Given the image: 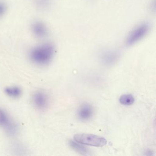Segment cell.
<instances>
[{"instance_id": "6da1fadb", "label": "cell", "mask_w": 156, "mask_h": 156, "mask_svg": "<svg viewBox=\"0 0 156 156\" xmlns=\"http://www.w3.org/2000/svg\"><path fill=\"white\" fill-rule=\"evenodd\" d=\"M55 53V47L52 43H44L32 47L28 55L33 63L38 66H44L51 62Z\"/></svg>"}, {"instance_id": "7a4b0ae2", "label": "cell", "mask_w": 156, "mask_h": 156, "mask_svg": "<svg viewBox=\"0 0 156 156\" xmlns=\"http://www.w3.org/2000/svg\"><path fill=\"white\" fill-rule=\"evenodd\" d=\"M151 25L148 23H143L132 30L126 39V46H131L141 41L148 34Z\"/></svg>"}, {"instance_id": "3957f363", "label": "cell", "mask_w": 156, "mask_h": 156, "mask_svg": "<svg viewBox=\"0 0 156 156\" xmlns=\"http://www.w3.org/2000/svg\"><path fill=\"white\" fill-rule=\"evenodd\" d=\"M74 139L80 144L96 147H104L107 143L106 139L103 137L86 133L76 134Z\"/></svg>"}, {"instance_id": "277c9868", "label": "cell", "mask_w": 156, "mask_h": 156, "mask_svg": "<svg viewBox=\"0 0 156 156\" xmlns=\"http://www.w3.org/2000/svg\"><path fill=\"white\" fill-rule=\"evenodd\" d=\"M0 128L9 136H13L19 132V126L12 120L6 111L0 108Z\"/></svg>"}, {"instance_id": "5b68a950", "label": "cell", "mask_w": 156, "mask_h": 156, "mask_svg": "<svg viewBox=\"0 0 156 156\" xmlns=\"http://www.w3.org/2000/svg\"><path fill=\"white\" fill-rule=\"evenodd\" d=\"M31 100L34 107L39 111H43L46 110L50 104L49 96L45 92L43 91L34 92L32 96Z\"/></svg>"}, {"instance_id": "8992f818", "label": "cell", "mask_w": 156, "mask_h": 156, "mask_svg": "<svg viewBox=\"0 0 156 156\" xmlns=\"http://www.w3.org/2000/svg\"><path fill=\"white\" fill-rule=\"evenodd\" d=\"M31 30L34 36L40 39L46 38L49 34V30L46 24L41 21L35 20L31 25Z\"/></svg>"}, {"instance_id": "52a82bcc", "label": "cell", "mask_w": 156, "mask_h": 156, "mask_svg": "<svg viewBox=\"0 0 156 156\" xmlns=\"http://www.w3.org/2000/svg\"><path fill=\"white\" fill-rule=\"evenodd\" d=\"M120 53L119 51L115 50L104 51L100 55V60L103 64L110 66L115 64L119 60Z\"/></svg>"}, {"instance_id": "ba28073f", "label": "cell", "mask_w": 156, "mask_h": 156, "mask_svg": "<svg viewBox=\"0 0 156 156\" xmlns=\"http://www.w3.org/2000/svg\"><path fill=\"white\" fill-rule=\"evenodd\" d=\"M94 115V109L92 106L89 104L82 105L78 109L77 115L81 120L87 121L89 120Z\"/></svg>"}, {"instance_id": "9c48e42d", "label": "cell", "mask_w": 156, "mask_h": 156, "mask_svg": "<svg viewBox=\"0 0 156 156\" xmlns=\"http://www.w3.org/2000/svg\"><path fill=\"white\" fill-rule=\"evenodd\" d=\"M4 91L6 95L12 98H20L22 94V90L18 86L9 87L5 88Z\"/></svg>"}, {"instance_id": "30bf717a", "label": "cell", "mask_w": 156, "mask_h": 156, "mask_svg": "<svg viewBox=\"0 0 156 156\" xmlns=\"http://www.w3.org/2000/svg\"><path fill=\"white\" fill-rule=\"evenodd\" d=\"M35 7L41 11L49 9L51 5L52 0H33Z\"/></svg>"}, {"instance_id": "8fae6325", "label": "cell", "mask_w": 156, "mask_h": 156, "mask_svg": "<svg viewBox=\"0 0 156 156\" xmlns=\"http://www.w3.org/2000/svg\"><path fill=\"white\" fill-rule=\"evenodd\" d=\"M69 145L73 149L79 153L84 155H88L89 152H88V150L87 148L83 145H81L80 143L76 142L75 140V141H73V140L69 141Z\"/></svg>"}, {"instance_id": "7c38bea8", "label": "cell", "mask_w": 156, "mask_h": 156, "mask_svg": "<svg viewBox=\"0 0 156 156\" xmlns=\"http://www.w3.org/2000/svg\"><path fill=\"white\" fill-rule=\"evenodd\" d=\"M119 101L121 105L129 106L134 103L135 98L131 94H124L120 97Z\"/></svg>"}, {"instance_id": "4fadbf2b", "label": "cell", "mask_w": 156, "mask_h": 156, "mask_svg": "<svg viewBox=\"0 0 156 156\" xmlns=\"http://www.w3.org/2000/svg\"><path fill=\"white\" fill-rule=\"evenodd\" d=\"M8 9V6L5 2L0 0V18L3 17L6 13Z\"/></svg>"}]
</instances>
